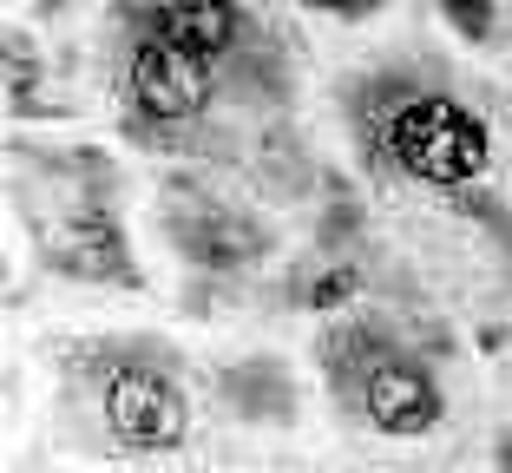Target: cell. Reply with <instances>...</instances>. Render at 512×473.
Returning a JSON list of instances; mask_svg holds the SVG:
<instances>
[{
	"label": "cell",
	"mask_w": 512,
	"mask_h": 473,
	"mask_svg": "<svg viewBox=\"0 0 512 473\" xmlns=\"http://www.w3.org/2000/svg\"><path fill=\"white\" fill-rule=\"evenodd\" d=\"M165 237L178 244L184 263H197V270H250V263L270 257V230L256 224L250 211H237V204H217V198H197L191 184H178V198L165 204Z\"/></svg>",
	"instance_id": "5b68a950"
},
{
	"label": "cell",
	"mask_w": 512,
	"mask_h": 473,
	"mask_svg": "<svg viewBox=\"0 0 512 473\" xmlns=\"http://www.w3.org/2000/svg\"><path fill=\"white\" fill-rule=\"evenodd\" d=\"M355 237H362V204L335 198L329 211L316 217V244H322V250H348V244H355Z\"/></svg>",
	"instance_id": "7c38bea8"
},
{
	"label": "cell",
	"mask_w": 512,
	"mask_h": 473,
	"mask_svg": "<svg viewBox=\"0 0 512 473\" xmlns=\"http://www.w3.org/2000/svg\"><path fill=\"white\" fill-rule=\"evenodd\" d=\"M0 66H7V112H14V119H33V112H40V99H33V92H40V79H46L33 33L7 27V40H0Z\"/></svg>",
	"instance_id": "9c48e42d"
},
{
	"label": "cell",
	"mask_w": 512,
	"mask_h": 473,
	"mask_svg": "<svg viewBox=\"0 0 512 473\" xmlns=\"http://www.w3.org/2000/svg\"><path fill=\"white\" fill-rule=\"evenodd\" d=\"M138 27L165 33V40L191 46V53H204V60H217V66H224L230 53H243V40H250V20H243L237 0H151Z\"/></svg>",
	"instance_id": "52a82bcc"
},
{
	"label": "cell",
	"mask_w": 512,
	"mask_h": 473,
	"mask_svg": "<svg viewBox=\"0 0 512 473\" xmlns=\"http://www.w3.org/2000/svg\"><path fill=\"white\" fill-rule=\"evenodd\" d=\"M217 395H224V408L237 414V421H250V428H283V421H296V382H289V368L276 362V355H243V362H230L224 375H217Z\"/></svg>",
	"instance_id": "ba28073f"
},
{
	"label": "cell",
	"mask_w": 512,
	"mask_h": 473,
	"mask_svg": "<svg viewBox=\"0 0 512 473\" xmlns=\"http://www.w3.org/2000/svg\"><path fill=\"white\" fill-rule=\"evenodd\" d=\"M322 368H329L335 395L348 401V414L368 421L375 434H388V441H421L447 421L440 375L375 322H342L322 342Z\"/></svg>",
	"instance_id": "7a4b0ae2"
},
{
	"label": "cell",
	"mask_w": 512,
	"mask_h": 473,
	"mask_svg": "<svg viewBox=\"0 0 512 473\" xmlns=\"http://www.w3.org/2000/svg\"><path fill=\"white\" fill-rule=\"evenodd\" d=\"M125 99L145 125H191L217 106V60L138 27L132 60H125Z\"/></svg>",
	"instance_id": "277c9868"
},
{
	"label": "cell",
	"mask_w": 512,
	"mask_h": 473,
	"mask_svg": "<svg viewBox=\"0 0 512 473\" xmlns=\"http://www.w3.org/2000/svg\"><path fill=\"white\" fill-rule=\"evenodd\" d=\"M92 375H99L106 434L125 454H178L184 447V434H191V401H184V382L151 349L92 355Z\"/></svg>",
	"instance_id": "3957f363"
},
{
	"label": "cell",
	"mask_w": 512,
	"mask_h": 473,
	"mask_svg": "<svg viewBox=\"0 0 512 473\" xmlns=\"http://www.w3.org/2000/svg\"><path fill=\"white\" fill-rule=\"evenodd\" d=\"M355 125H362L368 152H381L401 178L427 184V191H460V184L486 178V165H493V132H486V119L467 99H453L447 86L362 79V92H355Z\"/></svg>",
	"instance_id": "6da1fadb"
},
{
	"label": "cell",
	"mask_w": 512,
	"mask_h": 473,
	"mask_svg": "<svg viewBox=\"0 0 512 473\" xmlns=\"http://www.w3.org/2000/svg\"><path fill=\"white\" fill-rule=\"evenodd\" d=\"M440 14H447V27L460 33V40H493V14H499V0H434Z\"/></svg>",
	"instance_id": "8fae6325"
},
{
	"label": "cell",
	"mask_w": 512,
	"mask_h": 473,
	"mask_svg": "<svg viewBox=\"0 0 512 473\" xmlns=\"http://www.w3.org/2000/svg\"><path fill=\"white\" fill-rule=\"evenodd\" d=\"M309 14H329V20H368L381 0H302Z\"/></svg>",
	"instance_id": "4fadbf2b"
},
{
	"label": "cell",
	"mask_w": 512,
	"mask_h": 473,
	"mask_svg": "<svg viewBox=\"0 0 512 473\" xmlns=\"http://www.w3.org/2000/svg\"><path fill=\"white\" fill-rule=\"evenodd\" d=\"M493 467H499V473H512V428L493 441Z\"/></svg>",
	"instance_id": "5bb4252c"
},
{
	"label": "cell",
	"mask_w": 512,
	"mask_h": 473,
	"mask_svg": "<svg viewBox=\"0 0 512 473\" xmlns=\"http://www.w3.org/2000/svg\"><path fill=\"white\" fill-rule=\"evenodd\" d=\"M362 283H368V276L355 270V263H329V270H316L309 283H302L296 303H302V309H316V316H335V309H348L355 296H362Z\"/></svg>",
	"instance_id": "30bf717a"
},
{
	"label": "cell",
	"mask_w": 512,
	"mask_h": 473,
	"mask_svg": "<svg viewBox=\"0 0 512 473\" xmlns=\"http://www.w3.org/2000/svg\"><path fill=\"white\" fill-rule=\"evenodd\" d=\"M46 270L73 276V283H119V290L145 283L132 244H125V224L106 204H79V211H66L46 230Z\"/></svg>",
	"instance_id": "8992f818"
}]
</instances>
